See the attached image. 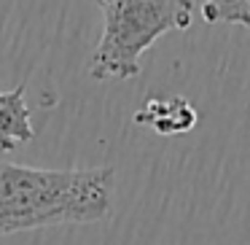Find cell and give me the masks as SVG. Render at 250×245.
<instances>
[{"label": "cell", "mask_w": 250, "mask_h": 245, "mask_svg": "<svg viewBox=\"0 0 250 245\" xmlns=\"http://www.w3.org/2000/svg\"><path fill=\"white\" fill-rule=\"evenodd\" d=\"M113 170H41L0 164V237L30 229L92 223L110 213Z\"/></svg>", "instance_id": "6da1fadb"}, {"label": "cell", "mask_w": 250, "mask_h": 245, "mask_svg": "<svg viewBox=\"0 0 250 245\" xmlns=\"http://www.w3.org/2000/svg\"><path fill=\"white\" fill-rule=\"evenodd\" d=\"M103 11V35L89 60L94 81L135 78L140 60L162 35L186 30L194 0H94Z\"/></svg>", "instance_id": "7a4b0ae2"}, {"label": "cell", "mask_w": 250, "mask_h": 245, "mask_svg": "<svg viewBox=\"0 0 250 245\" xmlns=\"http://www.w3.org/2000/svg\"><path fill=\"white\" fill-rule=\"evenodd\" d=\"M135 124L151 127L159 135H183L196 127V111L183 97H151L135 113Z\"/></svg>", "instance_id": "3957f363"}, {"label": "cell", "mask_w": 250, "mask_h": 245, "mask_svg": "<svg viewBox=\"0 0 250 245\" xmlns=\"http://www.w3.org/2000/svg\"><path fill=\"white\" fill-rule=\"evenodd\" d=\"M30 108L24 103V84L11 92H0V151H11L17 143L33 140Z\"/></svg>", "instance_id": "277c9868"}, {"label": "cell", "mask_w": 250, "mask_h": 245, "mask_svg": "<svg viewBox=\"0 0 250 245\" xmlns=\"http://www.w3.org/2000/svg\"><path fill=\"white\" fill-rule=\"evenodd\" d=\"M202 14L210 24H239L250 30V0H207Z\"/></svg>", "instance_id": "5b68a950"}]
</instances>
